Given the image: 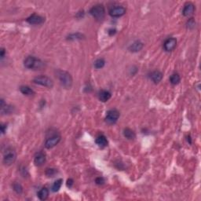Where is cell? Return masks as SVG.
Returning a JSON list of instances; mask_svg holds the SVG:
<instances>
[{"label": "cell", "instance_id": "6da1fadb", "mask_svg": "<svg viewBox=\"0 0 201 201\" xmlns=\"http://www.w3.org/2000/svg\"><path fill=\"white\" fill-rule=\"evenodd\" d=\"M24 65L25 68H29V69H41L44 66L43 61L39 58L33 57V56H29L25 58V61H24Z\"/></svg>", "mask_w": 201, "mask_h": 201}, {"label": "cell", "instance_id": "7a4b0ae2", "mask_svg": "<svg viewBox=\"0 0 201 201\" xmlns=\"http://www.w3.org/2000/svg\"><path fill=\"white\" fill-rule=\"evenodd\" d=\"M57 78L61 85L66 89H70L72 86V78L68 72L59 70L57 72Z\"/></svg>", "mask_w": 201, "mask_h": 201}, {"label": "cell", "instance_id": "3957f363", "mask_svg": "<svg viewBox=\"0 0 201 201\" xmlns=\"http://www.w3.org/2000/svg\"><path fill=\"white\" fill-rule=\"evenodd\" d=\"M90 14L93 17H95L97 20H102L105 17V10L103 5H98L93 6L90 10Z\"/></svg>", "mask_w": 201, "mask_h": 201}, {"label": "cell", "instance_id": "277c9868", "mask_svg": "<svg viewBox=\"0 0 201 201\" xmlns=\"http://www.w3.org/2000/svg\"><path fill=\"white\" fill-rule=\"evenodd\" d=\"M33 82L35 83L38 84V85L43 86L45 87L51 88L53 87V80L50 78V77L46 76V75H39V76L36 77L33 79Z\"/></svg>", "mask_w": 201, "mask_h": 201}, {"label": "cell", "instance_id": "5b68a950", "mask_svg": "<svg viewBox=\"0 0 201 201\" xmlns=\"http://www.w3.org/2000/svg\"><path fill=\"white\" fill-rule=\"evenodd\" d=\"M61 141V135L58 134L57 133H53L51 136L48 137L46 138V142H45V147L48 149L55 147Z\"/></svg>", "mask_w": 201, "mask_h": 201}, {"label": "cell", "instance_id": "8992f818", "mask_svg": "<svg viewBox=\"0 0 201 201\" xmlns=\"http://www.w3.org/2000/svg\"><path fill=\"white\" fill-rule=\"evenodd\" d=\"M17 159V153L14 150L7 149L4 154L3 164L5 165L10 166L15 162Z\"/></svg>", "mask_w": 201, "mask_h": 201}, {"label": "cell", "instance_id": "52a82bcc", "mask_svg": "<svg viewBox=\"0 0 201 201\" xmlns=\"http://www.w3.org/2000/svg\"><path fill=\"white\" fill-rule=\"evenodd\" d=\"M119 118V112L116 109H111L107 112L105 121L109 124H114L118 121Z\"/></svg>", "mask_w": 201, "mask_h": 201}, {"label": "cell", "instance_id": "ba28073f", "mask_svg": "<svg viewBox=\"0 0 201 201\" xmlns=\"http://www.w3.org/2000/svg\"><path fill=\"white\" fill-rule=\"evenodd\" d=\"M126 14V9L123 6H116L109 10V15L112 17H119Z\"/></svg>", "mask_w": 201, "mask_h": 201}, {"label": "cell", "instance_id": "9c48e42d", "mask_svg": "<svg viewBox=\"0 0 201 201\" xmlns=\"http://www.w3.org/2000/svg\"><path fill=\"white\" fill-rule=\"evenodd\" d=\"M44 21L45 19L43 17L36 14L31 15L29 17L27 18V22L31 25H40V24H43Z\"/></svg>", "mask_w": 201, "mask_h": 201}, {"label": "cell", "instance_id": "30bf717a", "mask_svg": "<svg viewBox=\"0 0 201 201\" xmlns=\"http://www.w3.org/2000/svg\"><path fill=\"white\" fill-rule=\"evenodd\" d=\"M177 45V40L175 38H169L165 41L164 44V48L166 51H172Z\"/></svg>", "mask_w": 201, "mask_h": 201}, {"label": "cell", "instance_id": "8fae6325", "mask_svg": "<svg viewBox=\"0 0 201 201\" xmlns=\"http://www.w3.org/2000/svg\"><path fill=\"white\" fill-rule=\"evenodd\" d=\"M46 162V155L43 152H39V153H36L35 156L34 163L36 166H42Z\"/></svg>", "mask_w": 201, "mask_h": 201}, {"label": "cell", "instance_id": "7c38bea8", "mask_svg": "<svg viewBox=\"0 0 201 201\" xmlns=\"http://www.w3.org/2000/svg\"><path fill=\"white\" fill-rule=\"evenodd\" d=\"M111 93L108 91H101L99 92V95H98V98L101 102H108L109 99L111 98Z\"/></svg>", "mask_w": 201, "mask_h": 201}, {"label": "cell", "instance_id": "4fadbf2b", "mask_svg": "<svg viewBox=\"0 0 201 201\" xmlns=\"http://www.w3.org/2000/svg\"><path fill=\"white\" fill-rule=\"evenodd\" d=\"M194 10H195V6H194L193 4L187 3L186 5L185 6V7H184L182 14H183V15L185 17H189L193 14Z\"/></svg>", "mask_w": 201, "mask_h": 201}, {"label": "cell", "instance_id": "5bb4252c", "mask_svg": "<svg viewBox=\"0 0 201 201\" xmlns=\"http://www.w3.org/2000/svg\"><path fill=\"white\" fill-rule=\"evenodd\" d=\"M144 44L141 41H135L134 43H132L130 46H129V50L130 52H138L140 51L141 49L143 48Z\"/></svg>", "mask_w": 201, "mask_h": 201}, {"label": "cell", "instance_id": "9a60e30c", "mask_svg": "<svg viewBox=\"0 0 201 201\" xmlns=\"http://www.w3.org/2000/svg\"><path fill=\"white\" fill-rule=\"evenodd\" d=\"M150 78H151V79L153 80L155 83H160V81L162 80L163 74L162 72L160 71H154L153 72L151 73Z\"/></svg>", "mask_w": 201, "mask_h": 201}, {"label": "cell", "instance_id": "2e32d148", "mask_svg": "<svg viewBox=\"0 0 201 201\" xmlns=\"http://www.w3.org/2000/svg\"><path fill=\"white\" fill-rule=\"evenodd\" d=\"M96 144L101 148H105L108 145V140L105 135H100L97 137Z\"/></svg>", "mask_w": 201, "mask_h": 201}, {"label": "cell", "instance_id": "e0dca14e", "mask_svg": "<svg viewBox=\"0 0 201 201\" xmlns=\"http://www.w3.org/2000/svg\"><path fill=\"white\" fill-rule=\"evenodd\" d=\"M20 91H21L24 95H26V96H32V95H35L34 91L31 87H28V86H21V87H20Z\"/></svg>", "mask_w": 201, "mask_h": 201}, {"label": "cell", "instance_id": "ac0fdd59", "mask_svg": "<svg viewBox=\"0 0 201 201\" xmlns=\"http://www.w3.org/2000/svg\"><path fill=\"white\" fill-rule=\"evenodd\" d=\"M123 135L126 138L129 139V140H133L136 137V134L134 131L130 128H125L123 130Z\"/></svg>", "mask_w": 201, "mask_h": 201}, {"label": "cell", "instance_id": "d6986e66", "mask_svg": "<svg viewBox=\"0 0 201 201\" xmlns=\"http://www.w3.org/2000/svg\"><path fill=\"white\" fill-rule=\"evenodd\" d=\"M38 196L41 200H45L48 198L49 196V190L47 188L44 187V188H42L38 192Z\"/></svg>", "mask_w": 201, "mask_h": 201}, {"label": "cell", "instance_id": "ffe728a7", "mask_svg": "<svg viewBox=\"0 0 201 201\" xmlns=\"http://www.w3.org/2000/svg\"><path fill=\"white\" fill-rule=\"evenodd\" d=\"M62 182H63V180L61 179V178H60V179L55 181V182H54V183L53 184V185H52L51 190L53 191V192H57L59 189H61V185H62Z\"/></svg>", "mask_w": 201, "mask_h": 201}, {"label": "cell", "instance_id": "44dd1931", "mask_svg": "<svg viewBox=\"0 0 201 201\" xmlns=\"http://www.w3.org/2000/svg\"><path fill=\"white\" fill-rule=\"evenodd\" d=\"M14 111V107L9 105H5L4 106L1 107V112L2 114H10Z\"/></svg>", "mask_w": 201, "mask_h": 201}, {"label": "cell", "instance_id": "7402d4cb", "mask_svg": "<svg viewBox=\"0 0 201 201\" xmlns=\"http://www.w3.org/2000/svg\"><path fill=\"white\" fill-rule=\"evenodd\" d=\"M180 81H181V77L178 74H174L170 78V82L173 85H177V84L179 83Z\"/></svg>", "mask_w": 201, "mask_h": 201}, {"label": "cell", "instance_id": "603a6c76", "mask_svg": "<svg viewBox=\"0 0 201 201\" xmlns=\"http://www.w3.org/2000/svg\"><path fill=\"white\" fill-rule=\"evenodd\" d=\"M105 61L103 58H99L98 60H96L95 62V67L98 69H100V68H102L105 66Z\"/></svg>", "mask_w": 201, "mask_h": 201}, {"label": "cell", "instance_id": "cb8c5ba5", "mask_svg": "<svg viewBox=\"0 0 201 201\" xmlns=\"http://www.w3.org/2000/svg\"><path fill=\"white\" fill-rule=\"evenodd\" d=\"M13 189L15 192L17 194H21L22 192H23V187L20 183H17V182H15L13 185Z\"/></svg>", "mask_w": 201, "mask_h": 201}, {"label": "cell", "instance_id": "d4e9b609", "mask_svg": "<svg viewBox=\"0 0 201 201\" xmlns=\"http://www.w3.org/2000/svg\"><path fill=\"white\" fill-rule=\"evenodd\" d=\"M57 173V170L54 169V168H50L46 171V176L48 177H54V175Z\"/></svg>", "mask_w": 201, "mask_h": 201}, {"label": "cell", "instance_id": "484cf974", "mask_svg": "<svg viewBox=\"0 0 201 201\" xmlns=\"http://www.w3.org/2000/svg\"><path fill=\"white\" fill-rule=\"evenodd\" d=\"M83 36L79 33H76V34H72L71 36H68V39H82Z\"/></svg>", "mask_w": 201, "mask_h": 201}, {"label": "cell", "instance_id": "4316f807", "mask_svg": "<svg viewBox=\"0 0 201 201\" xmlns=\"http://www.w3.org/2000/svg\"><path fill=\"white\" fill-rule=\"evenodd\" d=\"M195 21H194V20L192 19H190L189 21L187 22V27L189 28V29H193L194 27H195Z\"/></svg>", "mask_w": 201, "mask_h": 201}, {"label": "cell", "instance_id": "83f0119b", "mask_svg": "<svg viewBox=\"0 0 201 201\" xmlns=\"http://www.w3.org/2000/svg\"><path fill=\"white\" fill-rule=\"evenodd\" d=\"M95 182H96V184H98V185H102V184H104V182H105V179H104L102 177H98V178H97L96 180H95Z\"/></svg>", "mask_w": 201, "mask_h": 201}, {"label": "cell", "instance_id": "f1b7e54d", "mask_svg": "<svg viewBox=\"0 0 201 201\" xmlns=\"http://www.w3.org/2000/svg\"><path fill=\"white\" fill-rule=\"evenodd\" d=\"M73 184H74V182H73V180L72 179V178L68 179V181H67V186L71 188V187L73 185Z\"/></svg>", "mask_w": 201, "mask_h": 201}, {"label": "cell", "instance_id": "f546056e", "mask_svg": "<svg viewBox=\"0 0 201 201\" xmlns=\"http://www.w3.org/2000/svg\"><path fill=\"white\" fill-rule=\"evenodd\" d=\"M5 49L2 48L1 49V50H0V57H1V58H3L4 56H5Z\"/></svg>", "mask_w": 201, "mask_h": 201}, {"label": "cell", "instance_id": "4dcf8cb0", "mask_svg": "<svg viewBox=\"0 0 201 201\" xmlns=\"http://www.w3.org/2000/svg\"><path fill=\"white\" fill-rule=\"evenodd\" d=\"M6 130V126L4 124L1 125V132H2V133H5Z\"/></svg>", "mask_w": 201, "mask_h": 201}]
</instances>
